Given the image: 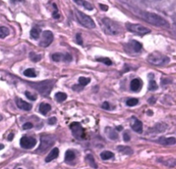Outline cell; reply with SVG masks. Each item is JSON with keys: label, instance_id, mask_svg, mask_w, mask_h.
Segmentation results:
<instances>
[{"label": "cell", "instance_id": "obj_10", "mask_svg": "<svg viewBox=\"0 0 176 169\" xmlns=\"http://www.w3.org/2000/svg\"><path fill=\"white\" fill-rule=\"evenodd\" d=\"M20 145L25 149L33 148L36 145V140L29 136H23L20 140Z\"/></svg>", "mask_w": 176, "mask_h": 169}, {"label": "cell", "instance_id": "obj_2", "mask_svg": "<svg viewBox=\"0 0 176 169\" xmlns=\"http://www.w3.org/2000/svg\"><path fill=\"white\" fill-rule=\"evenodd\" d=\"M102 28L107 35L117 36L120 33V26L109 18H103L101 22Z\"/></svg>", "mask_w": 176, "mask_h": 169}, {"label": "cell", "instance_id": "obj_27", "mask_svg": "<svg viewBox=\"0 0 176 169\" xmlns=\"http://www.w3.org/2000/svg\"><path fill=\"white\" fill-rule=\"evenodd\" d=\"M52 59L56 61V62H58L62 60H64V55L62 54H59V53H56V54H53L52 55Z\"/></svg>", "mask_w": 176, "mask_h": 169}, {"label": "cell", "instance_id": "obj_44", "mask_svg": "<svg viewBox=\"0 0 176 169\" xmlns=\"http://www.w3.org/2000/svg\"><path fill=\"white\" fill-rule=\"evenodd\" d=\"M11 1L13 3H16V2H23V1H24V0H11Z\"/></svg>", "mask_w": 176, "mask_h": 169}, {"label": "cell", "instance_id": "obj_39", "mask_svg": "<svg viewBox=\"0 0 176 169\" xmlns=\"http://www.w3.org/2000/svg\"><path fill=\"white\" fill-rule=\"evenodd\" d=\"M123 138H124V141L125 142H129L130 141V135L127 132L124 133V135H123Z\"/></svg>", "mask_w": 176, "mask_h": 169}, {"label": "cell", "instance_id": "obj_16", "mask_svg": "<svg viewBox=\"0 0 176 169\" xmlns=\"http://www.w3.org/2000/svg\"><path fill=\"white\" fill-rule=\"evenodd\" d=\"M73 1H74L76 4L83 6V7H84L86 10H88V11H92V10L94 9L93 5H92L91 4H90V3H88L87 1H85V0H73Z\"/></svg>", "mask_w": 176, "mask_h": 169}, {"label": "cell", "instance_id": "obj_37", "mask_svg": "<svg viewBox=\"0 0 176 169\" xmlns=\"http://www.w3.org/2000/svg\"><path fill=\"white\" fill-rule=\"evenodd\" d=\"M76 42H77V44H79V45H82V37H81V35H80V34H76Z\"/></svg>", "mask_w": 176, "mask_h": 169}, {"label": "cell", "instance_id": "obj_7", "mask_svg": "<svg viewBox=\"0 0 176 169\" xmlns=\"http://www.w3.org/2000/svg\"><path fill=\"white\" fill-rule=\"evenodd\" d=\"M126 29L135 34L146 35L150 32V30L138 23H126Z\"/></svg>", "mask_w": 176, "mask_h": 169}, {"label": "cell", "instance_id": "obj_45", "mask_svg": "<svg viewBox=\"0 0 176 169\" xmlns=\"http://www.w3.org/2000/svg\"><path fill=\"white\" fill-rule=\"evenodd\" d=\"M117 129H118V130H119V131H120V130H121V129H123V128H122L121 126H118V127H117Z\"/></svg>", "mask_w": 176, "mask_h": 169}, {"label": "cell", "instance_id": "obj_40", "mask_svg": "<svg viewBox=\"0 0 176 169\" xmlns=\"http://www.w3.org/2000/svg\"><path fill=\"white\" fill-rule=\"evenodd\" d=\"M72 60V57H71V55L70 54H66L65 55H64V60H66V61H70Z\"/></svg>", "mask_w": 176, "mask_h": 169}, {"label": "cell", "instance_id": "obj_17", "mask_svg": "<svg viewBox=\"0 0 176 169\" xmlns=\"http://www.w3.org/2000/svg\"><path fill=\"white\" fill-rule=\"evenodd\" d=\"M51 105L46 103H41L39 107V111L42 115H46L51 111Z\"/></svg>", "mask_w": 176, "mask_h": 169}, {"label": "cell", "instance_id": "obj_38", "mask_svg": "<svg viewBox=\"0 0 176 169\" xmlns=\"http://www.w3.org/2000/svg\"><path fill=\"white\" fill-rule=\"evenodd\" d=\"M56 122H57V119H56V117H50L49 119H48V123L49 124H51V125H52V124H55L56 123Z\"/></svg>", "mask_w": 176, "mask_h": 169}, {"label": "cell", "instance_id": "obj_32", "mask_svg": "<svg viewBox=\"0 0 176 169\" xmlns=\"http://www.w3.org/2000/svg\"><path fill=\"white\" fill-rule=\"evenodd\" d=\"M96 60L100 61V62H102V63L106 64L107 66H111L112 65V61L108 58H97Z\"/></svg>", "mask_w": 176, "mask_h": 169}, {"label": "cell", "instance_id": "obj_26", "mask_svg": "<svg viewBox=\"0 0 176 169\" xmlns=\"http://www.w3.org/2000/svg\"><path fill=\"white\" fill-rule=\"evenodd\" d=\"M86 160H87L88 164H90L92 167H95V168L97 167V166H96V162H95L94 157H93L91 154H88V155L86 156Z\"/></svg>", "mask_w": 176, "mask_h": 169}, {"label": "cell", "instance_id": "obj_30", "mask_svg": "<svg viewBox=\"0 0 176 169\" xmlns=\"http://www.w3.org/2000/svg\"><path fill=\"white\" fill-rule=\"evenodd\" d=\"M29 58L32 60V61L37 62V61H39V60L41 59V56L39 55V54H36L34 53V52H31V53L29 54Z\"/></svg>", "mask_w": 176, "mask_h": 169}, {"label": "cell", "instance_id": "obj_3", "mask_svg": "<svg viewBox=\"0 0 176 169\" xmlns=\"http://www.w3.org/2000/svg\"><path fill=\"white\" fill-rule=\"evenodd\" d=\"M169 58L160 53H152L148 56V61L155 66H164L169 62Z\"/></svg>", "mask_w": 176, "mask_h": 169}, {"label": "cell", "instance_id": "obj_13", "mask_svg": "<svg viewBox=\"0 0 176 169\" xmlns=\"http://www.w3.org/2000/svg\"><path fill=\"white\" fill-rule=\"evenodd\" d=\"M142 87V81L139 78H134L131 81L130 88L133 92H138Z\"/></svg>", "mask_w": 176, "mask_h": 169}, {"label": "cell", "instance_id": "obj_36", "mask_svg": "<svg viewBox=\"0 0 176 169\" xmlns=\"http://www.w3.org/2000/svg\"><path fill=\"white\" fill-rule=\"evenodd\" d=\"M33 128V124L31 123H26L23 125V129H30Z\"/></svg>", "mask_w": 176, "mask_h": 169}, {"label": "cell", "instance_id": "obj_8", "mask_svg": "<svg viewBox=\"0 0 176 169\" xmlns=\"http://www.w3.org/2000/svg\"><path fill=\"white\" fill-rule=\"evenodd\" d=\"M70 128L72 131L73 135L77 139V140H82L84 139L85 136V133H84V129H82V127L80 125L79 123H73L70 125Z\"/></svg>", "mask_w": 176, "mask_h": 169}, {"label": "cell", "instance_id": "obj_15", "mask_svg": "<svg viewBox=\"0 0 176 169\" xmlns=\"http://www.w3.org/2000/svg\"><path fill=\"white\" fill-rule=\"evenodd\" d=\"M58 154H59V151H58V148H54L52 150H51V152L49 153V154L46 156V162H50L52 160H53L54 159H56L58 156Z\"/></svg>", "mask_w": 176, "mask_h": 169}, {"label": "cell", "instance_id": "obj_29", "mask_svg": "<svg viewBox=\"0 0 176 169\" xmlns=\"http://www.w3.org/2000/svg\"><path fill=\"white\" fill-rule=\"evenodd\" d=\"M78 81H79V84H81L82 87H85V86H87V84L90 82V78H85V77H80Z\"/></svg>", "mask_w": 176, "mask_h": 169}, {"label": "cell", "instance_id": "obj_25", "mask_svg": "<svg viewBox=\"0 0 176 169\" xmlns=\"http://www.w3.org/2000/svg\"><path fill=\"white\" fill-rule=\"evenodd\" d=\"M55 99L58 102H63L67 99V95L64 93H57L55 94Z\"/></svg>", "mask_w": 176, "mask_h": 169}, {"label": "cell", "instance_id": "obj_31", "mask_svg": "<svg viewBox=\"0 0 176 169\" xmlns=\"http://www.w3.org/2000/svg\"><path fill=\"white\" fill-rule=\"evenodd\" d=\"M157 88H158V86H157L156 82L154 79H151L149 81V91H155Z\"/></svg>", "mask_w": 176, "mask_h": 169}, {"label": "cell", "instance_id": "obj_5", "mask_svg": "<svg viewBox=\"0 0 176 169\" xmlns=\"http://www.w3.org/2000/svg\"><path fill=\"white\" fill-rule=\"evenodd\" d=\"M52 84H54V81L52 82V80H47V81H42L40 83L33 84V87L43 96H48L51 92Z\"/></svg>", "mask_w": 176, "mask_h": 169}, {"label": "cell", "instance_id": "obj_9", "mask_svg": "<svg viewBox=\"0 0 176 169\" xmlns=\"http://www.w3.org/2000/svg\"><path fill=\"white\" fill-rule=\"evenodd\" d=\"M52 41H53L52 33L49 30H45L42 33L41 40L40 42V46L42 48H46L52 42Z\"/></svg>", "mask_w": 176, "mask_h": 169}, {"label": "cell", "instance_id": "obj_23", "mask_svg": "<svg viewBox=\"0 0 176 169\" xmlns=\"http://www.w3.org/2000/svg\"><path fill=\"white\" fill-rule=\"evenodd\" d=\"M10 35V30L6 27H0V38H5Z\"/></svg>", "mask_w": 176, "mask_h": 169}, {"label": "cell", "instance_id": "obj_14", "mask_svg": "<svg viewBox=\"0 0 176 169\" xmlns=\"http://www.w3.org/2000/svg\"><path fill=\"white\" fill-rule=\"evenodd\" d=\"M157 142L162 145H173L176 143V139L174 137H161Z\"/></svg>", "mask_w": 176, "mask_h": 169}, {"label": "cell", "instance_id": "obj_12", "mask_svg": "<svg viewBox=\"0 0 176 169\" xmlns=\"http://www.w3.org/2000/svg\"><path fill=\"white\" fill-rule=\"evenodd\" d=\"M16 104H17V107H18L19 109L23 110V111H30V110L32 109V105H30V104L23 101L22 99H18V98H17V99H16Z\"/></svg>", "mask_w": 176, "mask_h": 169}, {"label": "cell", "instance_id": "obj_20", "mask_svg": "<svg viewBox=\"0 0 176 169\" xmlns=\"http://www.w3.org/2000/svg\"><path fill=\"white\" fill-rule=\"evenodd\" d=\"M131 46L132 47L133 50H134L135 52H137H137H140L141 49H142V48H143L142 44L139 43V42H137V41H132V42H131Z\"/></svg>", "mask_w": 176, "mask_h": 169}, {"label": "cell", "instance_id": "obj_41", "mask_svg": "<svg viewBox=\"0 0 176 169\" xmlns=\"http://www.w3.org/2000/svg\"><path fill=\"white\" fill-rule=\"evenodd\" d=\"M102 108H103V109H105V110H108V109L110 108L108 102H104V103L102 104Z\"/></svg>", "mask_w": 176, "mask_h": 169}, {"label": "cell", "instance_id": "obj_21", "mask_svg": "<svg viewBox=\"0 0 176 169\" xmlns=\"http://www.w3.org/2000/svg\"><path fill=\"white\" fill-rule=\"evenodd\" d=\"M114 153L110 152V151H103L102 154H101V158L104 160H109L111 158L114 157Z\"/></svg>", "mask_w": 176, "mask_h": 169}, {"label": "cell", "instance_id": "obj_46", "mask_svg": "<svg viewBox=\"0 0 176 169\" xmlns=\"http://www.w3.org/2000/svg\"><path fill=\"white\" fill-rule=\"evenodd\" d=\"M5 148V146L3 145V144H0V150H1V149H3Z\"/></svg>", "mask_w": 176, "mask_h": 169}, {"label": "cell", "instance_id": "obj_42", "mask_svg": "<svg viewBox=\"0 0 176 169\" xmlns=\"http://www.w3.org/2000/svg\"><path fill=\"white\" fill-rule=\"evenodd\" d=\"M100 7H101L102 10H104V11H107V10H108V7H106V6L103 5H100Z\"/></svg>", "mask_w": 176, "mask_h": 169}, {"label": "cell", "instance_id": "obj_28", "mask_svg": "<svg viewBox=\"0 0 176 169\" xmlns=\"http://www.w3.org/2000/svg\"><path fill=\"white\" fill-rule=\"evenodd\" d=\"M167 125L165 123H158L157 125H155V132H164L167 129Z\"/></svg>", "mask_w": 176, "mask_h": 169}, {"label": "cell", "instance_id": "obj_33", "mask_svg": "<svg viewBox=\"0 0 176 169\" xmlns=\"http://www.w3.org/2000/svg\"><path fill=\"white\" fill-rule=\"evenodd\" d=\"M138 104V100L137 99H130L127 100L126 102V105L128 106H135Z\"/></svg>", "mask_w": 176, "mask_h": 169}, {"label": "cell", "instance_id": "obj_24", "mask_svg": "<svg viewBox=\"0 0 176 169\" xmlns=\"http://www.w3.org/2000/svg\"><path fill=\"white\" fill-rule=\"evenodd\" d=\"M76 155L72 150H67L65 153V160L66 161H72L75 159Z\"/></svg>", "mask_w": 176, "mask_h": 169}, {"label": "cell", "instance_id": "obj_4", "mask_svg": "<svg viewBox=\"0 0 176 169\" xmlns=\"http://www.w3.org/2000/svg\"><path fill=\"white\" fill-rule=\"evenodd\" d=\"M75 14H76V17L77 21L85 28H88V29L96 28V23L90 17L87 16L86 14H84L77 10H76Z\"/></svg>", "mask_w": 176, "mask_h": 169}, {"label": "cell", "instance_id": "obj_11", "mask_svg": "<svg viewBox=\"0 0 176 169\" xmlns=\"http://www.w3.org/2000/svg\"><path fill=\"white\" fill-rule=\"evenodd\" d=\"M131 127L132 129L136 131L137 133H142L143 132V123L140 120L137 118L132 117L131 119Z\"/></svg>", "mask_w": 176, "mask_h": 169}, {"label": "cell", "instance_id": "obj_18", "mask_svg": "<svg viewBox=\"0 0 176 169\" xmlns=\"http://www.w3.org/2000/svg\"><path fill=\"white\" fill-rule=\"evenodd\" d=\"M40 35H41V29L38 27H34L30 31V36L35 40H38Z\"/></svg>", "mask_w": 176, "mask_h": 169}, {"label": "cell", "instance_id": "obj_22", "mask_svg": "<svg viewBox=\"0 0 176 169\" xmlns=\"http://www.w3.org/2000/svg\"><path fill=\"white\" fill-rule=\"evenodd\" d=\"M23 74H24L26 77H29V78H35V77H36L35 71L33 68H28V69H26V70L23 72Z\"/></svg>", "mask_w": 176, "mask_h": 169}, {"label": "cell", "instance_id": "obj_19", "mask_svg": "<svg viewBox=\"0 0 176 169\" xmlns=\"http://www.w3.org/2000/svg\"><path fill=\"white\" fill-rule=\"evenodd\" d=\"M106 129H107L106 132H107L108 137H109L111 140H116V139H118V135H117V133L115 132L114 129H111V128H107Z\"/></svg>", "mask_w": 176, "mask_h": 169}, {"label": "cell", "instance_id": "obj_1", "mask_svg": "<svg viewBox=\"0 0 176 169\" xmlns=\"http://www.w3.org/2000/svg\"><path fill=\"white\" fill-rule=\"evenodd\" d=\"M141 17H143V19L145 22H147L152 25L158 26V27H169L168 22L167 20H165L162 17H161L155 13L144 11L141 14Z\"/></svg>", "mask_w": 176, "mask_h": 169}, {"label": "cell", "instance_id": "obj_35", "mask_svg": "<svg viewBox=\"0 0 176 169\" xmlns=\"http://www.w3.org/2000/svg\"><path fill=\"white\" fill-rule=\"evenodd\" d=\"M25 95H26V97L29 99V100H35L36 99V97L35 96H34L33 94H31L29 92H25Z\"/></svg>", "mask_w": 176, "mask_h": 169}, {"label": "cell", "instance_id": "obj_43", "mask_svg": "<svg viewBox=\"0 0 176 169\" xmlns=\"http://www.w3.org/2000/svg\"><path fill=\"white\" fill-rule=\"evenodd\" d=\"M13 137H14V135H13V134H11V135H9V137H8V140H9V141H11V140L13 139Z\"/></svg>", "mask_w": 176, "mask_h": 169}, {"label": "cell", "instance_id": "obj_34", "mask_svg": "<svg viewBox=\"0 0 176 169\" xmlns=\"http://www.w3.org/2000/svg\"><path fill=\"white\" fill-rule=\"evenodd\" d=\"M52 5H53V8L55 9L54 12L52 13V16H53V17H54L55 19H58L60 16H59V14H58V9H57V6H56V5H55V4H53Z\"/></svg>", "mask_w": 176, "mask_h": 169}, {"label": "cell", "instance_id": "obj_6", "mask_svg": "<svg viewBox=\"0 0 176 169\" xmlns=\"http://www.w3.org/2000/svg\"><path fill=\"white\" fill-rule=\"evenodd\" d=\"M55 142V137L52 135H42L41 138V144L38 148V152L44 153L50 148Z\"/></svg>", "mask_w": 176, "mask_h": 169}]
</instances>
